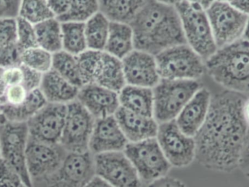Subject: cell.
I'll list each match as a JSON object with an SVG mask.
<instances>
[{
	"label": "cell",
	"mask_w": 249,
	"mask_h": 187,
	"mask_svg": "<svg viewBox=\"0 0 249 187\" xmlns=\"http://www.w3.org/2000/svg\"><path fill=\"white\" fill-rule=\"evenodd\" d=\"M0 187H29L20 175L2 159L0 160Z\"/></svg>",
	"instance_id": "cell-36"
},
{
	"label": "cell",
	"mask_w": 249,
	"mask_h": 187,
	"mask_svg": "<svg viewBox=\"0 0 249 187\" xmlns=\"http://www.w3.org/2000/svg\"><path fill=\"white\" fill-rule=\"evenodd\" d=\"M124 152L142 182L150 183L167 176L172 168L162 153L156 138L128 142Z\"/></svg>",
	"instance_id": "cell-9"
},
{
	"label": "cell",
	"mask_w": 249,
	"mask_h": 187,
	"mask_svg": "<svg viewBox=\"0 0 249 187\" xmlns=\"http://www.w3.org/2000/svg\"><path fill=\"white\" fill-rule=\"evenodd\" d=\"M28 94L29 92L23 85L10 86L6 90L4 100L1 103H7L11 106H18L25 102Z\"/></svg>",
	"instance_id": "cell-37"
},
{
	"label": "cell",
	"mask_w": 249,
	"mask_h": 187,
	"mask_svg": "<svg viewBox=\"0 0 249 187\" xmlns=\"http://www.w3.org/2000/svg\"><path fill=\"white\" fill-rule=\"evenodd\" d=\"M3 80L7 87L23 84V71L21 64L4 68Z\"/></svg>",
	"instance_id": "cell-38"
},
{
	"label": "cell",
	"mask_w": 249,
	"mask_h": 187,
	"mask_svg": "<svg viewBox=\"0 0 249 187\" xmlns=\"http://www.w3.org/2000/svg\"><path fill=\"white\" fill-rule=\"evenodd\" d=\"M229 4L238 11L249 16V0H232Z\"/></svg>",
	"instance_id": "cell-44"
},
{
	"label": "cell",
	"mask_w": 249,
	"mask_h": 187,
	"mask_svg": "<svg viewBox=\"0 0 249 187\" xmlns=\"http://www.w3.org/2000/svg\"><path fill=\"white\" fill-rule=\"evenodd\" d=\"M110 20L100 11L85 23L88 50L105 51Z\"/></svg>",
	"instance_id": "cell-28"
},
{
	"label": "cell",
	"mask_w": 249,
	"mask_h": 187,
	"mask_svg": "<svg viewBox=\"0 0 249 187\" xmlns=\"http://www.w3.org/2000/svg\"><path fill=\"white\" fill-rule=\"evenodd\" d=\"M67 104L48 103L27 122L29 137L50 144H60Z\"/></svg>",
	"instance_id": "cell-15"
},
{
	"label": "cell",
	"mask_w": 249,
	"mask_h": 187,
	"mask_svg": "<svg viewBox=\"0 0 249 187\" xmlns=\"http://www.w3.org/2000/svg\"><path fill=\"white\" fill-rule=\"evenodd\" d=\"M187 45L203 61L212 56L218 48L206 11L183 0L176 6Z\"/></svg>",
	"instance_id": "cell-6"
},
{
	"label": "cell",
	"mask_w": 249,
	"mask_h": 187,
	"mask_svg": "<svg viewBox=\"0 0 249 187\" xmlns=\"http://www.w3.org/2000/svg\"><path fill=\"white\" fill-rule=\"evenodd\" d=\"M84 187H114L100 176L95 175Z\"/></svg>",
	"instance_id": "cell-45"
},
{
	"label": "cell",
	"mask_w": 249,
	"mask_h": 187,
	"mask_svg": "<svg viewBox=\"0 0 249 187\" xmlns=\"http://www.w3.org/2000/svg\"><path fill=\"white\" fill-rule=\"evenodd\" d=\"M39 89L48 103L61 104L76 100L80 90L53 69L42 74Z\"/></svg>",
	"instance_id": "cell-22"
},
{
	"label": "cell",
	"mask_w": 249,
	"mask_h": 187,
	"mask_svg": "<svg viewBox=\"0 0 249 187\" xmlns=\"http://www.w3.org/2000/svg\"><path fill=\"white\" fill-rule=\"evenodd\" d=\"M160 147L171 167H188L196 158V141L184 134L175 119L158 125L156 136Z\"/></svg>",
	"instance_id": "cell-13"
},
{
	"label": "cell",
	"mask_w": 249,
	"mask_h": 187,
	"mask_svg": "<svg viewBox=\"0 0 249 187\" xmlns=\"http://www.w3.org/2000/svg\"><path fill=\"white\" fill-rule=\"evenodd\" d=\"M244 115L249 127V99H247L244 106Z\"/></svg>",
	"instance_id": "cell-48"
},
{
	"label": "cell",
	"mask_w": 249,
	"mask_h": 187,
	"mask_svg": "<svg viewBox=\"0 0 249 187\" xmlns=\"http://www.w3.org/2000/svg\"><path fill=\"white\" fill-rule=\"evenodd\" d=\"M134 49L133 32L130 25L110 21L105 51L122 60Z\"/></svg>",
	"instance_id": "cell-25"
},
{
	"label": "cell",
	"mask_w": 249,
	"mask_h": 187,
	"mask_svg": "<svg viewBox=\"0 0 249 187\" xmlns=\"http://www.w3.org/2000/svg\"><path fill=\"white\" fill-rule=\"evenodd\" d=\"M118 94L121 106L134 113L153 118L152 88L126 85Z\"/></svg>",
	"instance_id": "cell-23"
},
{
	"label": "cell",
	"mask_w": 249,
	"mask_h": 187,
	"mask_svg": "<svg viewBox=\"0 0 249 187\" xmlns=\"http://www.w3.org/2000/svg\"><path fill=\"white\" fill-rule=\"evenodd\" d=\"M243 39L247 41L249 43V17L248 22H247V26H246L245 30H244V35H243Z\"/></svg>",
	"instance_id": "cell-50"
},
{
	"label": "cell",
	"mask_w": 249,
	"mask_h": 187,
	"mask_svg": "<svg viewBox=\"0 0 249 187\" xmlns=\"http://www.w3.org/2000/svg\"><path fill=\"white\" fill-rule=\"evenodd\" d=\"M95 175L93 155L90 151L68 153L55 171L32 180V187H84Z\"/></svg>",
	"instance_id": "cell-8"
},
{
	"label": "cell",
	"mask_w": 249,
	"mask_h": 187,
	"mask_svg": "<svg viewBox=\"0 0 249 187\" xmlns=\"http://www.w3.org/2000/svg\"><path fill=\"white\" fill-rule=\"evenodd\" d=\"M208 74L226 90L249 93V43L239 40L216 52L205 61Z\"/></svg>",
	"instance_id": "cell-3"
},
{
	"label": "cell",
	"mask_w": 249,
	"mask_h": 187,
	"mask_svg": "<svg viewBox=\"0 0 249 187\" xmlns=\"http://www.w3.org/2000/svg\"><path fill=\"white\" fill-rule=\"evenodd\" d=\"M134 48L157 55L176 45L187 44L177 8L149 0L130 23Z\"/></svg>",
	"instance_id": "cell-2"
},
{
	"label": "cell",
	"mask_w": 249,
	"mask_h": 187,
	"mask_svg": "<svg viewBox=\"0 0 249 187\" xmlns=\"http://www.w3.org/2000/svg\"><path fill=\"white\" fill-rule=\"evenodd\" d=\"M149 0H99L100 12L110 21L130 24Z\"/></svg>",
	"instance_id": "cell-26"
},
{
	"label": "cell",
	"mask_w": 249,
	"mask_h": 187,
	"mask_svg": "<svg viewBox=\"0 0 249 187\" xmlns=\"http://www.w3.org/2000/svg\"><path fill=\"white\" fill-rule=\"evenodd\" d=\"M216 1H222V2L231 3L232 0H216Z\"/></svg>",
	"instance_id": "cell-51"
},
{
	"label": "cell",
	"mask_w": 249,
	"mask_h": 187,
	"mask_svg": "<svg viewBox=\"0 0 249 187\" xmlns=\"http://www.w3.org/2000/svg\"><path fill=\"white\" fill-rule=\"evenodd\" d=\"M156 1H159V2L162 3V4H167V5L176 7L177 4H179L183 0H156Z\"/></svg>",
	"instance_id": "cell-49"
},
{
	"label": "cell",
	"mask_w": 249,
	"mask_h": 187,
	"mask_svg": "<svg viewBox=\"0 0 249 187\" xmlns=\"http://www.w3.org/2000/svg\"><path fill=\"white\" fill-rule=\"evenodd\" d=\"M155 59L160 77L165 80H198L206 71L203 58L187 44L168 48Z\"/></svg>",
	"instance_id": "cell-7"
},
{
	"label": "cell",
	"mask_w": 249,
	"mask_h": 187,
	"mask_svg": "<svg viewBox=\"0 0 249 187\" xmlns=\"http://www.w3.org/2000/svg\"><path fill=\"white\" fill-rule=\"evenodd\" d=\"M71 0H48V5L55 17L65 15L70 10Z\"/></svg>",
	"instance_id": "cell-41"
},
{
	"label": "cell",
	"mask_w": 249,
	"mask_h": 187,
	"mask_svg": "<svg viewBox=\"0 0 249 187\" xmlns=\"http://www.w3.org/2000/svg\"><path fill=\"white\" fill-rule=\"evenodd\" d=\"M3 69L4 68L0 67V103H2L4 100V94L7 88L3 80Z\"/></svg>",
	"instance_id": "cell-47"
},
{
	"label": "cell",
	"mask_w": 249,
	"mask_h": 187,
	"mask_svg": "<svg viewBox=\"0 0 249 187\" xmlns=\"http://www.w3.org/2000/svg\"><path fill=\"white\" fill-rule=\"evenodd\" d=\"M27 122H6L0 125L1 158L14 169L27 186L32 187L26 166V147L29 140Z\"/></svg>",
	"instance_id": "cell-10"
},
{
	"label": "cell",
	"mask_w": 249,
	"mask_h": 187,
	"mask_svg": "<svg viewBox=\"0 0 249 187\" xmlns=\"http://www.w3.org/2000/svg\"><path fill=\"white\" fill-rule=\"evenodd\" d=\"M21 67L23 71V82L22 85L26 87L28 92L29 93L32 90L39 88L41 81H42V74L31 69L23 64H21Z\"/></svg>",
	"instance_id": "cell-39"
},
{
	"label": "cell",
	"mask_w": 249,
	"mask_h": 187,
	"mask_svg": "<svg viewBox=\"0 0 249 187\" xmlns=\"http://www.w3.org/2000/svg\"><path fill=\"white\" fill-rule=\"evenodd\" d=\"M17 21V39L18 45L21 52L31 48L38 46L35 25L29 23L27 20L18 17Z\"/></svg>",
	"instance_id": "cell-34"
},
{
	"label": "cell",
	"mask_w": 249,
	"mask_h": 187,
	"mask_svg": "<svg viewBox=\"0 0 249 187\" xmlns=\"http://www.w3.org/2000/svg\"><path fill=\"white\" fill-rule=\"evenodd\" d=\"M127 144L115 115L96 119L89 144V151L93 155L124 151Z\"/></svg>",
	"instance_id": "cell-18"
},
{
	"label": "cell",
	"mask_w": 249,
	"mask_h": 187,
	"mask_svg": "<svg viewBox=\"0 0 249 187\" xmlns=\"http://www.w3.org/2000/svg\"><path fill=\"white\" fill-rule=\"evenodd\" d=\"M146 187H187L184 182L168 175L150 182Z\"/></svg>",
	"instance_id": "cell-42"
},
{
	"label": "cell",
	"mask_w": 249,
	"mask_h": 187,
	"mask_svg": "<svg viewBox=\"0 0 249 187\" xmlns=\"http://www.w3.org/2000/svg\"><path fill=\"white\" fill-rule=\"evenodd\" d=\"M77 100L96 119L115 115L121 106L118 92L96 84L80 87Z\"/></svg>",
	"instance_id": "cell-19"
},
{
	"label": "cell",
	"mask_w": 249,
	"mask_h": 187,
	"mask_svg": "<svg viewBox=\"0 0 249 187\" xmlns=\"http://www.w3.org/2000/svg\"><path fill=\"white\" fill-rule=\"evenodd\" d=\"M38 46L54 54L63 50L61 23L52 17L35 25Z\"/></svg>",
	"instance_id": "cell-27"
},
{
	"label": "cell",
	"mask_w": 249,
	"mask_h": 187,
	"mask_svg": "<svg viewBox=\"0 0 249 187\" xmlns=\"http://www.w3.org/2000/svg\"><path fill=\"white\" fill-rule=\"evenodd\" d=\"M121 61L126 85L153 88L161 80L152 54L134 49Z\"/></svg>",
	"instance_id": "cell-17"
},
{
	"label": "cell",
	"mask_w": 249,
	"mask_h": 187,
	"mask_svg": "<svg viewBox=\"0 0 249 187\" xmlns=\"http://www.w3.org/2000/svg\"><path fill=\"white\" fill-rule=\"evenodd\" d=\"M95 174L114 187H141L142 180L124 151L93 155Z\"/></svg>",
	"instance_id": "cell-14"
},
{
	"label": "cell",
	"mask_w": 249,
	"mask_h": 187,
	"mask_svg": "<svg viewBox=\"0 0 249 187\" xmlns=\"http://www.w3.org/2000/svg\"><path fill=\"white\" fill-rule=\"evenodd\" d=\"M201 87L198 80L161 79L152 88L155 120L160 124L175 119Z\"/></svg>",
	"instance_id": "cell-5"
},
{
	"label": "cell",
	"mask_w": 249,
	"mask_h": 187,
	"mask_svg": "<svg viewBox=\"0 0 249 187\" xmlns=\"http://www.w3.org/2000/svg\"><path fill=\"white\" fill-rule=\"evenodd\" d=\"M20 64L43 74L52 69L53 54L40 47L31 48L21 52Z\"/></svg>",
	"instance_id": "cell-33"
},
{
	"label": "cell",
	"mask_w": 249,
	"mask_h": 187,
	"mask_svg": "<svg viewBox=\"0 0 249 187\" xmlns=\"http://www.w3.org/2000/svg\"><path fill=\"white\" fill-rule=\"evenodd\" d=\"M67 154L61 144H46L29 136L26 166L32 181L53 173L64 163Z\"/></svg>",
	"instance_id": "cell-16"
},
{
	"label": "cell",
	"mask_w": 249,
	"mask_h": 187,
	"mask_svg": "<svg viewBox=\"0 0 249 187\" xmlns=\"http://www.w3.org/2000/svg\"><path fill=\"white\" fill-rule=\"evenodd\" d=\"M193 5L206 10L216 0H186Z\"/></svg>",
	"instance_id": "cell-46"
},
{
	"label": "cell",
	"mask_w": 249,
	"mask_h": 187,
	"mask_svg": "<svg viewBox=\"0 0 249 187\" xmlns=\"http://www.w3.org/2000/svg\"><path fill=\"white\" fill-rule=\"evenodd\" d=\"M22 0H0V19L17 18Z\"/></svg>",
	"instance_id": "cell-40"
},
{
	"label": "cell",
	"mask_w": 249,
	"mask_h": 187,
	"mask_svg": "<svg viewBox=\"0 0 249 187\" xmlns=\"http://www.w3.org/2000/svg\"><path fill=\"white\" fill-rule=\"evenodd\" d=\"M0 160H1V153H0Z\"/></svg>",
	"instance_id": "cell-52"
},
{
	"label": "cell",
	"mask_w": 249,
	"mask_h": 187,
	"mask_svg": "<svg viewBox=\"0 0 249 187\" xmlns=\"http://www.w3.org/2000/svg\"><path fill=\"white\" fill-rule=\"evenodd\" d=\"M238 169L249 181V134L240 157Z\"/></svg>",
	"instance_id": "cell-43"
},
{
	"label": "cell",
	"mask_w": 249,
	"mask_h": 187,
	"mask_svg": "<svg viewBox=\"0 0 249 187\" xmlns=\"http://www.w3.org/2000/svg\"><path fill=\"white\" fill-rule=\"evenodd\" d=\"M52 69L62 76L76 87H83L80 67L77 55L62 51L53 54Z\"/></svg>",
	"instance_id": "cell-29"
},
{
	"label": "cell",
	"mask_w": 249,
	"mask_h": 187,
	"mask_svg": "<svg viewBox=\"0 0 249 187\" xmlns=\"http://www.w3.org/2000/svg\"><path fill=\"white\" fill-rule=\"evenodd\" d=\"M244 94L225 90L212 96L207 118L194 137L196 160L205 169L230 173L238 169L249 134Z\"/></svg>",
	"instance_id": "cell-1"
},
{
	"label": "cell",
	"mask_w": 249,
	"mask_h": 187,
	"mask_svg": "<svg viewBox=\"0 0 249 187\" xmlns=\"http://www.w3.org/2000/svg\"><path fill=\"white\" fill-rule=\"evenodd\" d=\"M99 11V0H71L69 11L61 17H57V19L61 23H86Z\"/></svg>",
	"instance_id": "cell-31"
},
{
	"label": "cell",
	"mask_w": 249,
	"mask_h": 187,
	"mask_svg": "<svg viewBox=\"0 0 249 187\" xmlns=\"http://www.w3.org/2000/svg\"><path fill=\"white\" fill-rule=\"evenodd\" d=\"M61 30L64 51L77 56L87 51L85 23L64 22Z\"/></svg>",
	"instance_id": "cell-30"
},
{
	"label": "cell",
	"mask_w": 249,
	"mask_h": 187,
	"mask_svg": "<svg viewBox=\"0 0 249 187\" xmlns=\"http://www.w3.org/2000/svg\"><path fill=\"white\" fill-rule=\"evenodd\" d=\"M77 59L83 85L96 84L118 93L126 85L122 61L106 51L87 50Z\"/></svg>",
	"instance_id": "cell-4"
},
{
	"label": "cell",
	"mask_w": 249,
	"mask_h": 187,
	"mask_svg": "<svg viewBox=\"0 0 249 187\" xmlns=\"http://www.w3.org/2000/svg\"><path fill=\"white\" fill-rule=\"evenodd\" d=\"M18 17L36 25L55 16L50 9L48 0H22Z\"/></svg>",
	"instance_id": "cell-32"
},
{
	"label": "cell",
	"mask_w": 249,
	"mask_h": 187,
	"mask_svg": "<svg viewBox=\"0 0 249 187\" xmlns=\"http://www.w3.org/2000/svg\"><path fill=\"white\" fill-rule=\"evenodd\" d=\"M206 11L218 49L243 37L249 16L238 11L229 3L219 1H215Z\"/></svg>",
	"instance_id": "cell-12"
},
{
	"label": "cell",
	"mask_w": 249,
	"mask_h": 187,
	"mask_svg": "<svg viewBox=\"0 0 249 187\" xmlns=\"http://www.w3.org/2000/svg\"><path fill=\"white\" fill-rule=\"evenodd\" d=\"M48 103L40 89L29 92L25 102L18 106L7 103L0 104V112L9 122H27L35 114Z\"/></svg>",
	"instance_id": "cell-24"
},
{
	"label": "cell",
	"mask_w": 249,
	"mask_h": 187,
	"mask_svg": "<svg viewBox=\"0 0 249 187\" xmlns=\"http://www.w3.org/2000/svg\"><path fill=\"white\" fill-rule=\"evenodd\" d=\"M96 119L76 99L67 104L65 124L60 144L68 153L89 152Z\"/></svg>",
	"instance_id": "cell-11"
},
{
	"label": "cell",
	"mask_w": 249,
	"mask_h": 187,
	"mask_svg": "<svg viewBox=\"0 0 249 187\" xmlns=\"http://www.w3.org/2000/svg\"><path fill=\"white\" fill-rule=\"evenodd\" d=\"M115 118L128 142H138L156 138L158 122L154 118L143 116L120 106Z\"/></svg>",
	"instance_id": "cell-21"
},
{
	"label": "cell",
	"mask_w": 249,
	"mask_h": 187,
	"mask_svg": "<svg viewBox=\"0 0 249 187\" xmlns=\"http://www.w3.org/2000/svg\"><path fill=\"white\" fill-rule=\"evenodd\" d=\"M18 48L16 18L0 19V50Z\"/></svg>",
	"instance_id": "cell-35"
},
{
	"label": "cell",
	"mask_w": 249,
	"mask_h": 187,
	"mask_svg": "<svg viewBox=\"0 0 249 187\" xmlns=\"http://www.w3.org/2000/svg\"><path fill=\"white\" fill-rule=\"evenodd\" d=\"M212 95L202 87L183 107L175 120L179 129L188 136L194 138L207 118Z\"/></svg>",
	"instance_id": "cell-20"
}]
</instances>
